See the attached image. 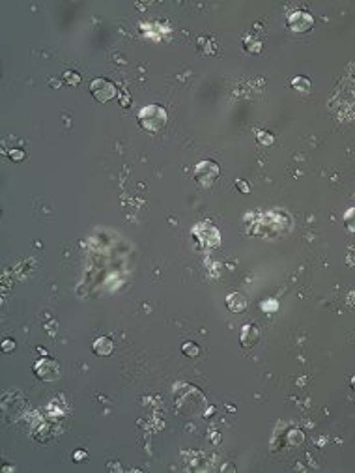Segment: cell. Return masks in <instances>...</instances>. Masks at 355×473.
<instances>
[{"label":"cell","mask_w":355,"mask_h":473,"mask_svg":"<svg viewBox=\"0 0 355 473\" xmlns=\"http://www.w3.org/2000/svg\"><path fill=\"white\" fill-rule=\"evenodd\" d=\"M256 140H258V144H262V146H271L275 142V137L269 131H256Z\"/></svg>","instance_id":"12"},{"label":"cell","mask_w":355,"mask_h":473,"mask_svg":"<svg viewBox=\"0 0 355 473\" xmlns=\"http://www.w3.org/2000/svg\"><path fill=\"white\" fill-rule=\"evenodd\" d=\"M15 346L17 344L13 339H4V341H2V352H4V354H11V352L15 350Z\"/></svg>","instance_id":"17"},{"label":"cell","mask_w":355,"mask_h":473,"mask_svg":"<svg viewBox=\"0 0 355 473\" xmlns=\"http://www.w3.org/2000/svg\"><path fill=\"white\" fill-rule=\"evenodd\" d=\"M348 305H350V307H354V309H355V290H352V292L348 294Z\"/></svg>","instance_id":"22"},{"label":"cell","mask_w":355,"mask_h":473,"mask_svg":"<svg viewBox=\"0 0 355 473\" xmlns=\"http://www.w3.org/2000/svg\"><path fill=\"white\" fill-rule=\"evenodd\" d=\"M9 157H11L13 161H21L24 157V152L23 150H11V152H9Z\"/></svg>","instance_id":"19"},{"label":"cell","mask_w":355,"mask_h":473,"mask_svg":"<svg viewBox=\"0 0 355 473\" xmlns=\"http://www.w3.org/2000/svg\"><path fill=\"white\" fill-rule=\"evenodd\" d=\"M127 99H129L127 96H121V99H120L121 107H127V105H129V101H127Z\"/></svg>","instance_id":"23"},{"label":"cell","mask_w":355,"mask_h":473,"mask_svg":"<svg viewBox=\"0 0 355 473\" xmlns=\"http://www.w3.org/2000/svg\"><path fill=\"white\" fill-rule=\"evenodd\" d=\"M226 307L230 312H243L247 309V297L241 292H230L226 296Z\"/></svg>","instance_id":"8"},{"label":"cell","mask_w":355,"mask_h":473,"mask_svg":"<svg viewBox=\"0 0 355 473\" xmlns=\"http://www.w3.org/2000/svg\"><path fill=\"white\" fill-rule=\"evenodd\" d=\"M236 187L239 189V191H241L243 195H249V193H250V187H249V183H247V181H245V179H237V181H236Z\"/></svg>","instance_id":"18"},{"label":"cell","mask_w":355,"mask_h":473,"mask_svg":"<svg viewBox=\"0 0 355 473\" xmlns=\"http://www.w3.org/2000/svg\"><path fill=\"white\" fill-rule=\"evenodd\" d=\"M191 234L202 247H217L221 243V232L211 223H196Z\"/></svg>","instance_id":"4"},{"label":"cell","mask_w":355,"mask_h":473,"mask_svg":"<svg viewBox=\"0 0 355 473\" xmlns=\"http://www.w3.org/2000/svg\"><path fill=\"white\" fill-rule=\"evenodd\" d=\"M303 440H305V434L301 432L299 428H294L288 434V443H292V445H299V443H303Z\"/></svg>","instance_id":"16"},{"label":"cell","mask_w":355,"mask_h":473,"mask_svg":"<svg viewBox=\"0 0 355 473\" xmlns=\"http://www.w3.org/2000/svg\"><path fill=\"white\" fill-rule=\"evenodd\" d=\"M277 307H279V305H277V301H267V303L264 301V303H262V309H264V310H269V312L277 310Z\"/></svg>","instance_id":"20"},{"label":"cell","mask_w":355,"mask_h":473,"mask_svg":"<svg viewBox=\"0 0 355 473\" xmlns=\"http://www.w3.org/2000/svg\"><path fill=\"white\" fill-rule=\"evenodd\" d=\"M245 51H249V53H260V49H262V43H260L258 40H254V38H245Z\"/></svg>","instance_id":"14"},{"label":"cell","mask_w":355,"mask_h":473,"mask_svg":"<svg viewBox=\"0 0 355 473\" xmlns=\"http://www.w3.org/2000/svg\"><path fill=\"white\" fill-rule=\"evenodd\" d=\"M342 219H344V227H346L350 232H355V206L354 208H348Z\"/></svg>","instance_id":"11"},{"label":"cell","mask_w":355,"mask_h":473,"mask_svg":"<svg viewBox=\"0 0 355 473\" xmlns=\"http://www.w3.org/2000/svg\"><path fill=\"white\" fill-rule=\"evenodd\" d=\"M286 25L292 32H308L314 26V17L305 9H296L290 11L286 17Z\"/></svg>","instance_id":"6"},{"label":"cell","mask_w":355,"mask_h":473,"mask_svg":"<svg viewBox=\"0 0 355 473\" xmlns=\"http://www.w3.org/2000/svg\"><path fill=\"white\" fill-rule=\"evenodd\" d=\"M219 174H221V167L213 159H202L200 163L194 167V179L200 187L210 189L215 183V179L219 178Z\"/></svg>","instance_id":"2"},{"label":"cell","mask_w":355,"mask_h":473,"mask_svg":"<svg viewBox=\"0 0 355 473\" xmlns=\"http://www.w3.org/2000/svg\"><path fill=\"white\" fill-rule=\"evenodd\" d=\"M260 339V329L254 324H245L241 327V335H239V341H241L243 348H252L254 344L258 343Z\"/></svg>","instance_id":"7"},{"label":"cell","mask_w":355,"mask_h":473,"mask_svg":"<svg viewBox=\"0 0 355 473\" xmlns=\"http://www.w3.org/2000/svg\"><path fill=\"white\" fill-rule=\"evenodd\" d=\"M84 458H88V453H86V451H77V453L73 455V460H75V462H82Z\"/></svg>","instance_id":"21"},{"label":"cell","mask_w":355,"mask_h":473,"mask_svg":"<svg viewBox=\"0 0 355 473\" xmlns=\"http://www.w3.org/2000/svg\"><path fill=\"white\" fill-rule=\"evenodd\" d=\"M64 81L67 82V84H71V86H77L79 82H81V75L77 73V71H73V69H67V71H64Z\"/></svg>","instance_id":"15"},{"label":"cell","mask_w":355,"mask_h":473,"mask_svg":"<svg viewBox=\"0 0 355 473\" xmlns=\"http://www.w3.org/2000/svg\"><path fill=\"white\" fill-rule=\"evenodd\" d=\"M350 384H352V387H354V391H355V376H352V380H350Z\"/></svg>","instance_id":"24"},{"label":"cell","mask_w":355,"mask_h":473,"mask_svg":"<svg viewBox=\"0 0 355 473\" xmlns=\"http://www.w3.org/2000/svg\"><path fill=\"white\" fill-rule=\"evenodd\" d=\"M138 125L142 127L144 131H150V133H157L161 131L165 125H167V120H169V115H167V109L157 103H152V105H146L138 111Z\"/></svg>","instance_id":"1"},{"label":"cell","mask_w":355,"mask_h":473,"mask_svg":"<svg viewBox=\"0 0 355 473\" xmlns=\"http://www.w3.org/2000/svg\"><path fill=\"white\" fill-rule=\"evenodd\" d=\"M290 84H292V88L301 92V94H308V92L312 90V82H310V79L303 77V75H299V77H296V79H292Z\"/></svg>","instance_id":"10"},{"label":"cell","mask_w":355,"mask_h":473,"mask_svg":"<svg viewBox=\"0 0 355 473\" xmlns=\"http://www.w3.org/2000/svg\"><path fill=\"white\" fill-rule=\"evenodd\" d=\"M92 350H94V354L99 355V357L111 355L114 350L113 339H109V337H97L96 341H94V344H92Z\"/></svg>","instance_id":"9"},{"label":"cell","mask_w":355,"mask_h":473,"mask_svg":"<svg viewBox=\"0 0 355 473\" xmlns=\"http://www.w3.org/2000/svg\"><path fill=\"white\" fill-rule=\"evenodd\" d=\"M90 94L99 103H107V101H111L113 98L118 96V90H116V86L111 81H107L103 77H97V79L90 82Z\"/></svg>","instance_id":"5"},{"label":"cell","mask_w":355,"mask_h":473,"mask_svg":"<svg viewBox=\"0 0 355 473\" xmlns=\"http://www.w3.org/2000/svg\"><path fill=\"white\" fill-rule=\"evenodd\" d=\"M34 374L41 382H57L62 376V365L57 359L41 357L34 363Z\"/></svg>","instance_id":"3"},{"label":"cell","mask_w":355,"mask_h":473,"mask_svg":"<svg viewBox=\"0 0 355 473\" xmlns=\"http://www.w3.org/2000/svg\"><path fill=\"white\" fill-rule=\"evenodd\" d=\"M181 352L185 354L187 357H198L200 348H198V344L196 343H185L183 346H181Z\"/></svg>","instance_id":"13"}]
</instances>
